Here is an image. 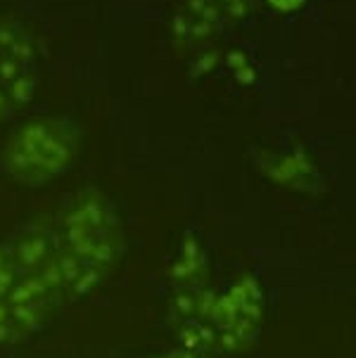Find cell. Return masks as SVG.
<instances>
[{"mask_svg": "<svg viewBox=\"0 0 356 358\" xmlns=\"http://www.w3.org/2000/svg\"><path fill=\"white\" fill-rule=\"evenodd\" d=\"M207 254H204L200 240L192 233H185V238L180 240L178 257L173 261L171 271V282L176 285V289H192V287H204L207 285Z\"/></svg>", "mask_w": 356, "mask_h": 358, "instance_id": "cell-4", "label": "cell"}, {"mask_svg": "<svg viewBox=\"0 0 356 358\" xmlns=\"http://www.w3.org/2000/svg\"><path fill=\"white\" fill-rule=\"evenodd\" d=\"M266 313V294L255 273H243L223 289H176L171 325L180 347L202 356L245 354L257 344Z\"/></svg>", "mask_w": 356, "mask_h": 358, "instance_id": "cell-1", "label": "cell"}, {"mask_svg": "<svg viewBox=\"0 0 356 358\" xmlns=\"http://www.w3.org/2000/svg\"><path fill=\"white\" fill-rule=\"evenodd\" d=\"M306 0H269V5H273L278 12H297Z\"/></svg>", "mask_w": 356, "mask_h": 358, "instance_id": "cell-6", "label": "cell"}, {"mask_svg": "<svg viewBox=\"0 0 356 358\" xmlns=\"http://www.w3.org/2000/svg\"><path fill=\"white\" fill-rule=\"evenodd\" d=\"M141 358H212V356H202L188 349H178V351H164V354H152V356H141Z\"/></svg>", "mask_w": 356, "mask_h": 358, "instance_id": "cell-5", "label": "cell"}, {"mask_svg": "<svg viewBox=\"0 0 356 358\" xmlns=\"http://www.w3.org/2000/svg\"><path fill=\"white\" fill-rule=\"evenodd\" d=\"M78 155V131L55 117L20 126L0 152V171L15 183L41 187L67 173Z\"/></svg>", "mask_w": 356, "mask_h": 358, "instance_id": "cell-2", "label": "cell"}, {"mask_svg": "<svg viewBox=\"0 0 356 358\" xmlns=\"http://www.w3.org/2000/svg\"><path fill=\"white\" fill-rule=\"evenodd\" d=\"M36 78L34 43L20 24L0 20V126L31 100Z\"/></svg>", "mask_w": 356, "mask_h": 358, "instance_id": "cell-3", "label": "cell"}]
</instances>
